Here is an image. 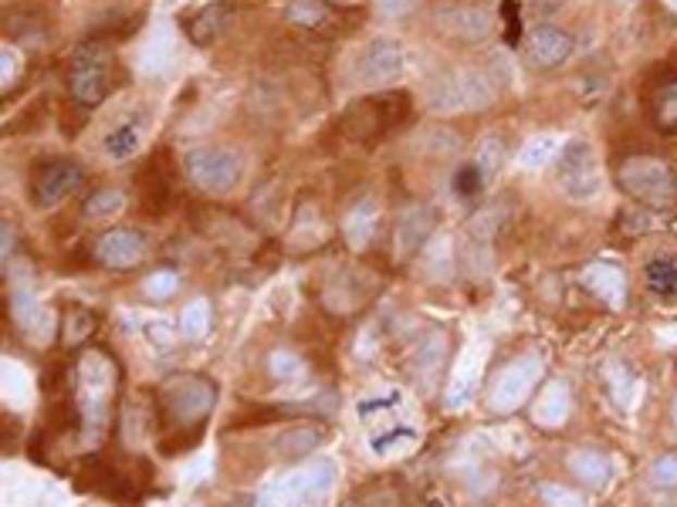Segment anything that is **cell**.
<instances>
[{
  "instance_id": "cell-1",
  "label": "cell",
  "mask_w": 677,
  "mask_h": 507,
  "mask_svg": "<svg viewBox=\"0 0 677 507\" xmlns=\"http://www.w3.org/2000/svg\"><path fill=\"white\" fill-rule=\"evenodd\" d=\"M115 386H119V369L106 348H88L75 362L72 403H75V433L82 447H99L102 443L115 403Z\"/></svg>"
},
{
  "instance_id": "cell-2",
  "label": "cell",
  "mask_w": 677,
  "mask_h": 507,
  "mask_svg": "<svg viewBox=\"0 0 677 507\" xmlns=\"http://www.w3.org/2000/svg\"><path fill=\"white\" fill-rule=\"evenodd\" d=\"M213 406H218V386L207 375L180 372L160 386V423L167 430V440H176V450H187L200 440Z\"/></svg>"
},
{
  "instance_id": "cell-3",
  "label": "cell",
  "mask_w": 677,
  "mask_h": 507,
  "mask_svg": "<svg viewBox=\"0 0 677 507\" xmlns=\"http://www.w3.org/2000/svg\"><path fill=\"white\" fill-rule=\"evenodd\" d=\"M115 82H119V61H115V51L102 38H88L72 51L65 85L75 106L82 109L102 106L112 95Z\"/></svg>"
},
{
  "instance_id": "cell-4",
  "label": "cell",
  "mask_w": 677,
  "mask_h": 507,
  "mask_svg": "<svg viewBox=\"0 0 677 507\" xmlns=\"http://www.w3.org/2000/svg\"><path fill=\"white\" fill-rule=\"evenodd\" d=\"M407 119H410L407 91H377V95H366V99H356L343 112V119H338V129L353 143L373 146L386 139L393 129H399Z\"/></svg>"
},
{
  "instance_id": "cell-5",
  "label": "cell",
  "mask_w": 677,
  "mask_h": 507,
  "mask_svg": "<svg viewBox=\"0 0 677 507\" xmlns=\"http://www.w3.org/2000/svg\"><path fill=\"white\" fill-rule=\"evenodd\" d=\"M617 183L640 207L670 210L677 203V176L670 173L664 160H657V156H648V152L627 156L617 166Z\"/></svg>"
},
{
  "instance_id": "cell-6",
  "label": "cell",
  "mask_w": 677,
  "mask_h": 507,
  "mask_svg": "<svg viewBox=\"0 0 677 507\" xmlns=\"http://www.w3.org/2000/svg\"><path fill=\"white\" fill-rule=\"evenodd\" d=\"M183 170H187V176L204 189V194L224 197L241 183V156L227 146H200L187 152Z\"/></svg>"
},
{
  "instance_id": "cell-7",
  "label": "cell",
  "mask_w": 677,
  "mask_h": 507,
  "mask_svg": "<svg viewBox=\"0 0 677 507\" xmlns=\"http://www.w3.org/2000/svg\"><path fill=\"white\" fill-rule=\"evenodd\" d=\"M545 372V362L539 356H518L505 369H498L495 383L488 389V409L491 413H515L529 399V393L539 386Z\"/></svg>"
},
{
  "instance_id": "cell-8",
  "label": "cell",
  "mask_w": 677,
  "mask_h": 507,
  "mask_svg": "<svg viewBox=\"0 0 677 507\" xmlns=\"http://www.w3.org/2000/svg\"><path fill=\"white\" fill-rule=\"evenodd\" d=\"M82 166L75 160H61V156H51V160H41L30 170L27 180V197L38 210H51L65 200L69 194L82 186Z\"/></svg>"
},
{
  "instance_id": "cell-9",
  "label": "cell",
  "mask_w": 677,
  "mask_h": 507,
  "mask_svg": "<svg viewBox=\"0 0 677 507\" xmlns=\"http://www.w3.org/2000/svg\"><path fill=\"white\" fill-rule=\"evenodd\" d=\"M434 27L444 38L460 41V45L481 41L491 30V8L484 0H438Z\"/></svg>"
},
{
  "instance_id": "cell-10",
  "label": "cell",
  "mask_w": 677,
  "mask_h": 507,
  "mask_svg": "<svg viewBox=\"0 0 677 507\" xmlns=\"http://www.w3.org/2000/svg\"><path fill=\"white\" fill-rule=\"evenodd\" d=\"M556 176L573 200H587L596 194L600 176H596V160H593V149L587 139H573L569 146L559 149Z\"/></svg>"
},
{
  "instance_id": "cell-11",
  "label": "cell",
  "mask_w": 677,
  "mask_h": 507,
  "mask_svg": "<svg viewBox=\"0 0 677 507\" xmlns=\"http://www.w3.org/2000/svg\"><path fill=\"white\" fill-rule=\"evenodd\" d=\"M399 72H404V51L393 38H373L356 61V78L362 85H390Z\"/></svg>"
},
{
  "instance_id": "cell-12",
  "label": "cell",
  "mask_w": 677,
  "mask_h": 507,
  "mask_svg": "<svg viewBox=\"0 0 677 507\" xmlns=\"http://www.w3.org/2000/svg\"><path fill=\"white\" fill-rule=\"evenodd\" d=\"M573 54V38L556 24H539L536 30H529L526 38V61L536 72H549L559 69L563 61Z\"/></svg>"
},
{
  "instance_id": "cell-13",
  "label": "cell",
  "mask_w": 677,
  "mask_h": 507,
  "mask_svg": "<svg viewBox=\"0 0 677 507\" xmlns=\"http://www.w3.org/2000/svg\"><path fill=\"white\" fill-rule=\"evenodd\" d=\"M146 253V237L133 227H112L96 240V261L112 268V271H126L136 268Z\"/></svg>"
},
{
  "instance_id": "cell-14",
  "label": "cell",
  "mask_w": 677,
  "mask_h": 507,
  "mask_svg": "<svg viewBox=\"0 0 677 507\" xmlns=\"http://www.w3.org/2000/svg\"><path fill=\"white\" fill-rule=\"evenodd\" d=\"M167 156H157V160H149L146 170H143V180H139V189H143V213L149 217H163L173 200H176V183H173V173L163 166Z\"/></svg>"
},
{
  "instance_id": "cell-15",
  "label": "cell",
  "mask_w": 677,
  "mask_h": 507,
  "mask_svg": "<svg viewBox=\"0 0 677 507\" xmlns=\"http://www.w3.org/2000/svg\"><path fill=\"white\" fill-rule=\"evenodd\" d=\"M582 288L593 292L613 311H620L627 305V274L617 264H590V268H582Z\"/></svg>"
},
{
  "instance_id": "cell-16",
  "label": "cell",
  "mask_w": 677,
  "mask_h": 507,
  "mask_svg": "<svg viewBox=\"0 0 677 507\" xmlns=\"http://www.w3.org/2000/svg\"><path fill=\"white\" fill-rule=\"evenodd\" d=\"M11 314H14V325H17L30 342H45V338H48L51 319H48L45 305L38 301V295L30 292L27 284L11 295Z\"/></svg>"
},
{
  "instance_id": "cell-17",
  "label": "cell",
  "mask_w": 677,
  "mask_h": 507,
  "mask_svg": "<svg viewBox=\"0 0 677 507\" xmlns=\"http://www.w3.org/2000/svg\"><path fill=\"white\" fill-rule=\"evenodd\" d=\"M227 17H231V4L218 0V4H207L194 14L183 17V30H187V38L194 45H213L227 27Z\"/></svg>"
},
{
  "instance_id": "cell-18",
  "label": "cell",
  "mask_w": 677,
  "mask_h": 507,
  "mask_svg": "<svg viewBox=\"0 0 677 507\" xmlns=\"http://www.w3.org/2000/svg\"><path fill=\"white\" fill-rule=\"evenodd\" d=\"M569 409H573V396L566 383H549L532 406V423L542 430H559L569 420Z\"/></svg>"
},
{
  "instance_id": "cell-19",
  "label": "cell",
  "mask_w": 677,
  "mask_h": 507,
  "mask_svg": "<svg viewBox=\"0 0 677 507\" xmlns=\"http://www.w3.org/2000/svg\"><path fill=\"white\" fill-rule=\"evenodd\" d=\"M305 500H309V497H305L301 470H292V473H285V478L264 484L258 491V497H255V507H298Z\"/></svg>"
},
{
  "instance_id": "cell-20",
  "label": "cell",
  "mask_w": 677,
  "mask_h": 507,
  "mask_svg": "<svg viewBox=\"0 0 677 507\" xmlns=\"http://www.w3.org/2000/svg\"><path fill=\"white\" fill-rule=\"evenodd\" d=\"M569 470H573V478H579L587 487H606L613 478V460L600 450H573Z\"/></svg>"
},
{
  "instance_id": "cell-21",
  "label": "cell",
  "mask_w": 677,
  "mask_h": 507,
  "mask_svg": "<svg viewBox=\"0 0 677 507\" xmlns=\"http://www.w3.org/2000/svg\"><path fill=\"white\" fill-rule=\"evenodd\" d=\"M651 119L661 133H677V75L651 88Z\"/></svg>"
},
{
  "instance_id": "cell-22",
  "label": "cell",
  "mask_w": 677,
  "mask_h": 507,
  "mask_svg": "<svg viewBox=\"0 0 677 507\" xmlns=\"http://www.w3.org/2000/svg\"><path fill=\"white\" fill-rule=\"evenodd\" d=\"M444 362H447V342H444L441 332H430V335L420 342V348H417V375H420V383H423L427 389L438 383V375H441Z\"/></svg>"
},
{
  "instance_id": "cell-23",
  "label": "cell",
  "mask_w": 677,
  "mask_h": 507,
  "mask_svg": "<svg viewBox=\"0 0 677 507\" xmlns=\"http://www.w3.org/2000/svg\"><path fill=\"white\" fill-rule=\"evenodd\" d=\"M430 227H434V210H430V207H414V210H407L404 220H399V227H396L399 250H404V253H414V250L427 240Z\"/></svg>"
},
{
  "instance_id": "cell-24",
  "label": "cell",
  "mask_w": 677,
  "mask_h": 507,
  "mask_svg": "<svg viewBox=\"0 0 677 507\" xmlns=\"http://www.w3.org/2000/svg\"><path fill=\"white\" fill-rule=\"evenodd\" d=\"M325 440V430L319 423H305V426H292L279 436V457L285 460H295V457H305V454H312L319 443Z\"/></svg>"
},
{
  "instance_id": "cell-25",
  "label": "cell",
  "mask_w": 677,
  "mask_h": 507,
  "mask_svg": "<svg viewBox=\"0 0 677 507\" xmlns=\"http://www.w3.org/2000/svg\"><path fill=\"white\" fill-rule=\"evenodd\" d=\"M139 143H143L139 122L126 119V122H119L115 129L102 139V152L109 156V160H130V156H136Z\"/></svg>"
},
{
  "instance_id": "cell-26",
  "label": "cell",
  "mask_w": 677,
  "mask_h": 507,
  "mask_svg": "<svg viewBox=\"0 0 677 507\" xmlns=\"http://www.w3.org/2000/svg\"><path fill=\"white\" fill-rule=\"evenodd\" d=\"M643 284L657 298H677V261L674 258H651L643 264Z\"/></svg>"
},
{
  "instance_id": "cell-27",
  "label": "cell",
  "mask_w": 677,
  "mask_h": 507,
  "mask_svg": "<svg viewBox=\"0 0 677 507\" xmlns=\"http://www.w3.org/2000/svg\"><path fill=\"white\" fill-rule=\"evenodd\" d=\"M301 470V481H305V497H309L312 504H319L322 497H329V491L335 487V463L332 460H312V463H305L298 467Z\"/></svg>"
},
{
  "instance_id": "cell-28",
  "label": "cell",
  "mask_w": 677,
  "mask_h": 507,
  "mask_svg": "<svg viewBox=\"0 0 677 507\" xmlns=\"http://www.w3.org/2000/svg\"><path fill=\"white\" fill-rule=\"evenodd\" d=\"M122 207H126V194L115 186H102L96 194H88V200L82 203V213L88 220H112L115 213H122Z\"/></svg>"
},
{
  "instance_id": "cell-29",
  "label": "cell",
  "mask_w": 677,
  "mask_h": 507,
  "mask_svg": "<svg viewBox=\"0 0 677 507\" xmlns=\"http://www.w3.org/2000/svg\"><path fill=\"white\" fill-rule=\"evenodd\" d=\"M91 332H96V319H91V311L82 308V305H72L65 311V325H61V342H65L69 348L82 345Z\"/></svg>"
},
{
  "instance_id": "cell-30",
  "label": "cell",
  "mask_w": 677,
  "mask_h": 507,
  "mask_svg": "<svg viewBox=\"0 0 677 507\" xmlns=\"http://www.w3.org/2000/svg\"><path fill=\"white\" fill-rule=\"evenodd\" d=\"M373 227H377V207L373 203H359L349 217H346V237L353 247H366L369 237H373Z\"/></svg>"
},
{
  "instance_id": "cell-31",
  "label": "cell",
  "mask_w": 677,
  "mask_h": 507,
  "mask_svg": "<svg viewBox=\"0 0 677 507\" xmlns=\"http://www.w3.org/2000/svg\"><path fill=\"white\" fill-rule=\"evenodd\" d=\"M210 329V301H190L187 308H183L180 314V332L187 338H204Z\"/></svg>"
},
{
  "instance_id": "cell-32",
  "label": "cell",
  "mask_w": 677,
  "mask_h": 507,
  "mask_svg": "<svg viewBox=\"0 0 677 507\" xmlns=\"http://www.w3.org/2000/svg\"><path fill=\"white\" fill-rule=\"evenodd\" d=\"M475 375H478V359H475V353H468V356H465V362H460V369H457V375H454L451 393H447V406H451V409H457L460 403L468 399L471 383H475Z\"/></svg>"
},
{
  "instance_id": "cell-33",
  "label": "cell",
  "mask_w": 677,
  "mask_h": 507,
  "mask_svg": "<svg viewBox=\"0 0 677 507\" xmlns=\"http://www.w3.org/2000/svg\"><path fill=\"white\" fill-rule=\"evenodd\" d=\"M454 194L457 197H465V200H471V197H478L481 194V186H484V170L478 166V163H468V166H460L457 173H454Z\"/></svg>"
},
{
  "instance_id": "cell-34",
  "label": "cell",
  "mask_w": 677,
  "mask_h": 507,
  "mask_svg": "<svg viewBox=\"0 0 677 507\" xmlns=\"http://www.w3.org/2000/svg\"><path fill=\"white\" fill-rule=\"evenodd\" d=\"M288 21L295 24H305V27H316L329 17V8L322 4V0H295V4H288Z\"/></svg>"
},
{
  "instance_id": "cell-35",
  "label": "cell",
  "mask_w": 677,
  "mask_h": 507,
  "mask_svg": "<svg viewBox=\"0 0 677 507\" xmlns=\"http://www.w3.org/2000/svg\"><path fill=\"white\" fill-rule=\"evenodd\" d=\"M539 497L545 507H587L582 494H576L563 484H539Z\"/></svg>"
},
{
  "instance_id": "cell-36",
  "label": "cell",
  "mask_w": 677,
  "mask_h": 507,
  "mask_svg": "<svg viewBox=\"0 0 677 507\" xmlns=\"http://www.w3.org/2000/svg\"><path fill=\"white\" fill-rule=\"evenodd\" d=\"M268 369H271L274 379H279V383H295V379H301V372H305V366L292 353H274L268 359Z\"/></svg>"
},
{
  "instance_id": "cell-37",
  "label": "cell",
  "mask_w": 677,
  "mask_h": 507,
  "mask_svg": "<svg viewBox=\"0 0 677 507\" xmlns=\"http://www.w3.org/2000/svg\"><path fill=\"white\" fill-rule=\"evenodd\" d=\"M552 156H556V139L552 136H539V139H532L529 143V149L521 152V163H526L529 170H539V166H545Z\"/></svg>"
},
{
  "instance_id": "cell-38",
  "label": "cell",
  "mask_w": 677,
  "mask_h": 507,
  "mask_svg": "<svg viewBox=\"0 0 677 507\" xmlns=\"http://www.w3.org/2000/svg\"><path fill=\"white\" fill-rule=\"evenodd\" d=\"M610 393H613V399H617L627 409V396L624 393H630L633 399H640V383H637L633 375H627L620 366H613V372H610Z\"/></svg>"
},
{
  "instance_id": "cell-39",
  "label": "cell",
  "mask_w": 677,
  "mask_h": 507,
  "mask_svg": "<svg viewBox=\"0 0 677 507\" xmlns=\"http://www.w3.org/2000/svg\"><path fill=\"white\" fill-rule=\"evenodd\" d=\"M176 284H180V277H176L173 271H157V274H149V277H146V295H149V298H157V301H163V298H170V295L176 292Z\"/></svg>"
},
{
  "instance_id": "cell-40",
  "label": "cell",
  "mask_w": 677,
  "mask_h": 507,
  "mask_svg": "<svg viewBox=\"0 0 677 507\" xmlns=\"http://www.w3.org/2000/svg\"><path fill=\"white\" fill-rule=\"evenodd\" d=\"M651 481L657 487H674L677 484V454H664L651 463Z\"/></svg>"
},
{
  "instance_id": "cell-41",
  "label": "cell",
  "mask_w": 677,
  "mask_h": 507,
  "mask_svg": "<svg viewBox=\"0 0 677 507\" xmlns=\"http://www.w3.org/2000/svg\"><path fill=\"white\" fill-rule=\"evenodd\" d=\"M146 338H149L152 345H157V348H170V345L176 342V332H173L170 322L152 319V322H146Z\"/></svg>"
},
{
  "instance_id": "cell-42",
  "label": "cell",
  "mask_w": 677,
  "mask_h": 507,
  "mask_svg": "<svg viewBox=\"0 0 677 507\" xmlns=\"http://www.w3.org/2000/svg\"><path fill=\"white\" fill-rule=\"evenodd\" d=\"M502 21H505V45H518L521 27H518V4L515 0H502Z\"/></svg>"
},
{
  "instance_id": "cell-43",
  "label": "cell",
  "mask_w": 677,
  "mask_h": 507,
  "mask_svg": "<svg viewBox=\"0 0 677 507\" xmlns=\"http://www.w3.org/2000/svg\"><path fill=\"white\" fill-rule=\"evenodd\" d=\"M0 237H4V253H0V261H4V268H8L11 258H14V244H17V234H14L11 220H4V227H0Z\"/></svg>"
},
{
  "instance_id": "cell-44",
  "label": "cell",
  "mask_w": 677,
  "mask_h": 507,
  "mask_svg": "<svg viewBox=\"0 0 677 507\" xmlns=\"http://www.w3.org/2000/svg\"><path fill=\"white\" fill-rule=\"evenodd\" d=\"M670 423H674V430H677V396H674V403H670Z\"/></svg>"
}]
</instances>
